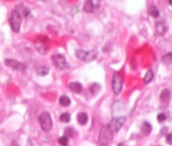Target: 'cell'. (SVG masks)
Returning a JSON list of instances; mask_svg holds the SVG:
<instances>
[{
  "label": "cell",
  "mask_w": 172,
  "mask_h": 146,
  "mask_svg": "<svg viewBox=\"0 0 172 146\" xmlns=\"http://www.w3.org/2000/svg\"><path fill=\"white\" fill-rule=\"evenodd\" d=\"M39 122H40L41 128L43 131L48 132L53 128V120L48 112H42L39 116Z\"/></svg>",
  "instance_id": "obj_4"
},
{
  "label": "cell",
  "mask_w": 172,
  "mask_h": 146,
  "mask_svg": "<svg viewBox=\"0 0 172 146\" xmlns=\"http://www.w3.org/2000/svg\"><path fill=\"white\" fill-rule=\"evenodd\" d=\"M117 146H124V145H123V144H118Z\"/></svg>",
  "instance_id": "obj_29"
},
{
  "label": "cell",
  "mask_w": 172,
  "mask_h": 146,
  "mask_svg": "<svg viewBox=\"0 0 172 146\" xmlns=\"http://www.w3.org/2000/svg\"><path fill=\"white\" fill-rule=\"evenodd\" d=\"M126 117H116V118H113L112 120H111V122L108 123V128L110 131L114 134L116 133L119 131L122 127L123 126V124L125 123Z\"/></svg>",
  "instance_id": "obj_7"
},
{
  "label": "cell",
  "mask_w": 172,
  "mask_h": 146,
  "mask_svg": "<svg viewBox=\"0 0 172 146\" xmlns=\"http://www.w3.org/2000/svg\"><path fill=\"white\" fill-rule=\"evenodd\" d=\"M160 100L162 101L163 102H168L170 98V91L168 89H165L161 91L160 93Z\"/></svg>",
  "instance_id": "obj_13"
},
{
  "label": "cell",
  "mask_w": 172,
  "mask_h": 146,
  "mask_svg": "<svg viewBox=\"0 0 172 146\" xmlns=\"http://www.w3.org/2000/svg\"><path fill=\"white\" fill-rule=\"evenodd\" d=\"M154 79V73H153L152 70H149L147 73H146L145 76L143 78V80H144V83L147 85V84H149Z\"/></svg>",
  "instance_id": "obj_19"
},
{
  "label": "cell",
  "mask_w": 172,
  "mask_h": 146,
  "mask_svg": "<svg viewBox=\"0 0 172 146\" xmlns=\"http://www.w3.org/2000/svg\"><path fill=\"white\" fill-rule=\"evenodd\" d=\"M100 89V85H99L98 84H94L90 87V92L91 94H96Z\"/></svg>",
  "instance_id": "obj_23"
},
{
  "label": "cell",
  "mask_w": 172,
  "mask_h": 146,
  "mask_svg": "<svg viewBox=\"0 0 172 146\" xmlns=\"http://www.w3.org/2000/svg\"><path fill=\"white\" fill-rule=\"evenodd\" d=\"M162 61L163 63H166V64H170L172 61V53H167V54H166V55L162 57Z\"/></svg>",
  "instance_id": "obj_21"
},
{
  "label": "cell",
  "mask_w": 172,
  "mask_h": 146,
  "mask_svg": "<svg viewBox=\"0 0 172 146\" xmlns=\"http://www.w3.org/2000/svg\"><path fill=\"white\" fill-rule=\"evenodd\" d=\"M157 119H158V121H159V123L165 122V121L166 120V114H164V113H159V115L157 116Z\"/></svg>",
  "instance_id": "obj_25"
},
{
  "label": "cell",
  "mask_w": 172,
  "mask_h": 146,
  "mask_svg": "<svg viewBox=\"0 0 172 146\" xmlns=\"http://www.w3.org/2000/svg\"><path fill=\"white\" fill-rule=\"evenodd\" d=\"M69 89L71 90V91H73L74 93L80 94L82 92L83 86L79 82H72V83L69 84Z\"/></svg>",
  "instance_id": "obj_12"
},
{
  "label": "cell",
  "mask_w": 172,
  "mask_h": 146,
  "mask_svg": "<svg viewBox=\"0 0 172 146\" xmlns=\"http://www.w3.org/2000/svg\"><path fill=\"white\" fill-rule=\"evenodd\" d=\"M77 57L79 59L82 60L84 62H91L95 60L97 57V52L96 51H84V50H77L75 52Z\"/></svg>",
  "instance_id": "obj_3"
},
{
  "label": "cell",
  "mask_w": 172,
  "mask_h": 146,
  "mask_svg": "<svg viewBox=\"0 0 172 146\" xmlns=\"http://www.w3.org/2000/svg\"><path fill=\"white\" fill-rule=\"evenodd\" d=\"M35 47L41 54H46L49 49L48 39L46 37H40L35 41Z\"/></svg>",
  "instance_id": "obj_6"
},
{
  "label": "cell",
  "mask_w": 172,
  "mask_h": 146,
  "mask_svg": "<svg viewBox=\"0 0 172 146\" xmlns=\"http://www.w3.org/2000/svg\"><path fill=\"white\" fill-rule=\"evenodd\" d=\"M166 141H167V143L170 144H172V133H169V134L166 136Z\"/></svg>",
  "instance_id": "obj_26"
},
{
  "label": "cell",
  "mask_w": 172,
  "mask_h": 146,
  "mask_svg": "<svg viewBox=\"0 0 172 146\" xmlns=\"http://www.w3.org/2000/svg\"><path fill=\"white\" fill-rule=\"evenodd\" d=\"M64 133H65V136H67L68 138L73 136V129L71 128H67L64 131Z\"/></svg>",
  "instance_id": "obj_24"
},
{
  "label": "cell",
  "mask_w": 172,
  "mask_h": 146,
  "mask_svg": "<svg viewBox=\"0 0 172 146\" xmlns=\"http://www.w3.org/2000/svg\"><path fill=\"white\" fill-rule=\"evenodd\" d=\"M52 61H53V64L60 69H65L68 68V64L67 63L65 57L63 56V54L60 53H57L52 56Z\"/></svg>",
  "instance_id": "obj_8"
},
{
  "label": "cell",
  "mask_w": 172,
  "mask_h": 146,
  "mask_svg": "<svg viewBox=\"0 0 172 146\" xmlns=\"http://www.w3.org/2000/svg\"><path fill=\"white\" fill-rule=\"evenodd\" d=\"M111 86H112V90L114 94L116 96L120 95L122 92L123 86V78L121 76V74L118 73H115L113 74L112 77V83H111Z\"/></svg>",
  "instance_id": "obj_5"
},
{
  "label": "cell",
  "mask_w": 172,
  "mask_h": 146,
  "mask_svg": "<svg viewBox=\"0 0 172 146\" xmlns=\"http://www.w3.org/2000/svg\"><path fill=\"white\" fill-rule=\"evenodd\" d=\"M100 8L99 0H87L84 6V10L87 13L96 12Z\"/></svg>",
  "instance_id": "obj_9"
},
{
  "label": "cell",
  "mask_w": 172,
  "mask_h": 146,
  "mask_svg": "<svg viewBox=\"0 0 172 146\" xmlns=\"http://www.w3.org/2000/svg\"><path fill=\"white\" fill-rule=\"evenodd\" d=\"M58 143L63 146H67L68 143V139L67 136H62L58 139Z\"/></svg>",
  "instance_id": "obj_22"
},
{
  "label": "cell",
  "mask_w": 172,
  "mask_h": 146,
  "mask_svg": "<svg viewBox=\"0 0 172 146\" xmlns=\"http://www.w3.org/2000/svg\"><path fill=\"white\" fill-rule=\"evenodd\" d=\"M151 131H152V126H151V124L148 122H145V123L143 124L142 126V132L144 134H149V133H151Z\"/></svg>",
  "instance_id": "obj_18"
},
{
  "label": "cell",
  "mask_w": 172,
  "mask_h": 146,
  "mask_svg": "<svg viewBox=\"0 0 172 146\" xmlns=\"http://www.w3.org/2000/svg\"><path fill=\"white\" fill-rule=\"evenodd\" d=\"M148 12H149V14H150L151 16L154 17V18H158V17L159 16V10H158L154 5H151V6L149 7V10H148Z\"/></svg>",
  "instance_id": "obj_15"
},
{
  "label": "cell",
  "mask_w": 172,
  "mask_h": 146,
  "mask_svg": "<svg viewBox=\"0 0 172 146\" xmlns=\"http://www.w3.org/2000/svg\"><path fill=\"white\" fill-rule=\"evenodd\" d=\"M78 123L81 125H85L88 122V115L85 112H80L77 116Z\"/></svg>",
  "instance_id": "obj_14"
},
{
  "label": "cell",
  "mask_w": 172,
  "mask_h": 146,
  "mask_svg": "<svg viewBox=\"0 0 172 146\" xmlns=\"http://www.w3.org/2000/svg\"><path fill=\"white\" fill-rule=\"evenodd\" d=\"M37 73L38 75L40 76H46L49 73V69L47 67L41 66L40 68H38L37 69Z\"/></svg>",
  "instance_id": "obj_17"
},
{
  "label": "cell",
  "mask_w": 172,
  "mask_h": 146,
  "mask_svg": "<svg viewBox=\"0 0 172 146\" xmlns=\"http://www.w3.org/2000/svg\"><path fill=\"white\" fill-rule=\"evenodd\" d=\"M11 146H20V144H18V142H17L16 140H14V141H13V143H12Z\"/></svg>",
  "instance_id": "obj_27"
},
{
  "label": "cell",
  "mask_w": 172,
  "mask_h": 146,
  "mask_svg": "<svg viewBox=\"0 0 172 146\" xmlns=\"http://www.w3.org/2000/svg\"><path fill=\"white\" fill-rule=\"evenodd\" d=\"M169 3H170V5L172 6V0H169Z\"/></svg>",
  "instance_id": "obj_28"
},
{
  "label": "cell",
  "mask_w": 172,
  "mask_h": 146,
  "mask_svg": "<svg viewBox=\"0 0 172 146\" xmlns=\"http://www.w3.org/2000/svg\"><path fill=\"white\" fill-rule=\"evenodd\" d=\"M71 120V116L68 112H63V114H61L60 116V121L62 123H69Z\"/></svg>",
  "instance_id": "obj_20"
},
{
  "label": "cell",
  "mask_w": 172,
  "mask_h": 146,
  "mask_svg": "<svg viewBox=\"0 0 172 146\" xmlns=\"http://www.w3.org/2000/svg\"><path fill=\"white\" fill-rule=\"evenodd\" d=\"M22 22V16L18 10H13L10 15V27L14 32H19L20 30V26Z\"/></svg>",
  "instance_id": "obj_1"
},
{
  "label": "cell",
  "mask_w": 172,
  "mask_h": 146,
  "mask_svg": "<svg viewBox=\"0 0 172 146\" xmlns=\"http://www.w3.org/2000/svg\"><path fill=\"white\" fill-rule=\"evenodd\" d=\"M5 64H6L8 67L13 69L21 71V72L25 71V69H26V67H25V64L20 63V62H18V61H16V60L14 59H10V58H8V59L5 60Z\"/></svg>",
  "instance_id": "obj_10"
},
{
  "label": "cell",
  "mask_w": 172,
  "mask_h": 146,
  "mask_svg": "<svg viewBox=\"0 0 172 146\" xmlns=\"http://www.w3.org/2000/svg\"><path fill=\"white\" fill-rule=\"evenodd\" d=\"M155 30L156 32L158 33V35L163 36V35H165V34L166 33V31H167V26H166L165 22L160 21V22L156 23Z\"/></svg>",
  "instance_id": "obj_11"
},
{
  "label": "cell",
  "mask_w": 172,
  "mask_h": 146,
  "mask_svg": "<svg viewBox=\"0 0 172 146\" xmlns=\"http://www.w3.org/2000/svg\"><path fill=\"white\" fill-rule=\"evenodd\" d=\"M113 138V133L110 131L107 126H103L99 135V142L102 145H108Z\"/></svg>",
  "instance_id": "obj_2"
},
{
  "label": "cell",
  "mask_w": 172,
  "mask_h": 146,
  "mask_svg": "<svg viewBox=\"0 0 172 146\" xmlns=\"http://www.w3.org/2000/svg\"><path fill=\"white\" fill-rule=\"evenodd\" d=\"M59 103L61 106H68L71 104V100H70L69 97H67V96H63V97H60Z\"/></svg>",
  "instance_id": "obj_16"
}]
</instances>
